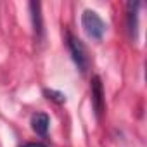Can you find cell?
Returning a JSON list of instances; mask_svg holds the SVG:
<instances>
[{
  "instance_id": "6da1fadb",
  "label": "cell",
  "mask_w": 147,
  "mask_h": 147,
  "mask_svg": "<svg viewBox=\"0 0 147 147\" xmlns=\"http://www.w3.org/2000/svg\"><path fill=\"white\" fill-rule=\"evenodd\" d=\"M66 47H67V50L71 54L73 62H75L76 67L85 75V73L90 69V57H88V50H87L85 43L78 36H75L71 31H66Z\"/></svg>"
},
{
  "instance_id": "7a4b0ae2",
  "label": "cell",
  "mask_w": 147,
  "mask_h": 147,
  "mask_svg": "<svg viewBox=\"0 0 147 147\" xmlns=\"http://www.w3.org/2000/svg\"><path fill=\"white\" fill-rule=\"evenodd\" d=\"M82 26H83V31L87 33V36L95 42H100L107 30V24L104 23V19L92 9H85L82 12Z\"/></svg>"
},
{
  "instance_id": "3957f363",
  "label": "cell",
  "mask_w": 147,
  "mask_h": 147,
  "mask_svg": "<svg viewBox=\"0 0 147 147\" xmlns=\"http://www.w3.org/2000/svg\"><path fill=\"white\" fill-rule=\"evenodd\" d=\"M90 90H92V106L95 111V116L100 119L104 111H106V97H104V85L100 76H94L92 83H90Z\"/></svg>"
},
{
  "instance_id": "277c9868",
  "label": "cell",
  "mask_w": 147,
  "mask_h": 147,
  "mask_svg": "<svg viewBox=\"0 0 147 147\" xmlns=\"http://www.w3.org/2000/svg\"><path fill=\"white\" fill-rule=\"evenodd\" d=\"M138 9H140V2L126 4V28L131 40H137L138 36Z\"/></svg>"
},
{
  "instance_id": "5b68a950",
  "label": "cell",
  "mask_w": 147,
  "mask_h": 147,
  "mask_svg": "<svg viewBox=\"0 0 147 147\" xmlns=\"http://www.w3.org/2000/svg\"><path fill=\"white\" fill-rule=\"evenodd\" d=\"M31 128L36 135L40 137H47L49 128H50V118L47 113H35L31 116Z\"/></svg>"
},
{
  "instance_id": "8992f818",
  "label": "cell",
  "mask_w": 147,
  "mask_h": 147,
  "mask_svg": "<svg viewBox=\"0 0 147 147\" xmlns=\"http://www.w3.org/2000/svg\"><path fill=\"white\" fill-rule=\"evenodd\" d=\"M30 11H31V21H33V30H35V36L38 40L43 38V18H42V5L38 2H31L30 4Z\"/></svg>"
},
{
  "instance_id": "52a82bcc",
  "label": "cell",
  "mask_w": 147,
  "mask_h": 147,
  "mask_svg": "<svg viewBox=\"0 0 147 147\" xmlns=\"http://www.w3.org/2000/svg\"><path fill=\"white\" fill-rule=\"evenodd\" d=\"M43 95H45L49 100H54L55 104H64V102H66V94H62V92H59V90L45 88V90H43Z\"/></svg>"
},
{
  "instance_id": "ba28073f",
  "label": "cell",
  "mask_w": 147,
  "mask_h": 147,
  "mask_svg": "<svg viewBox=\"0 0 147 147\" xmlns=\"http://www.w3.org/2000/svg\"><path fill=\"white\" fill-rule=\"evenodd\" d=\"M21 147H47V145L42 144V142H28V144H24V145H21Z\"/></svg>"
}]
</instances>
